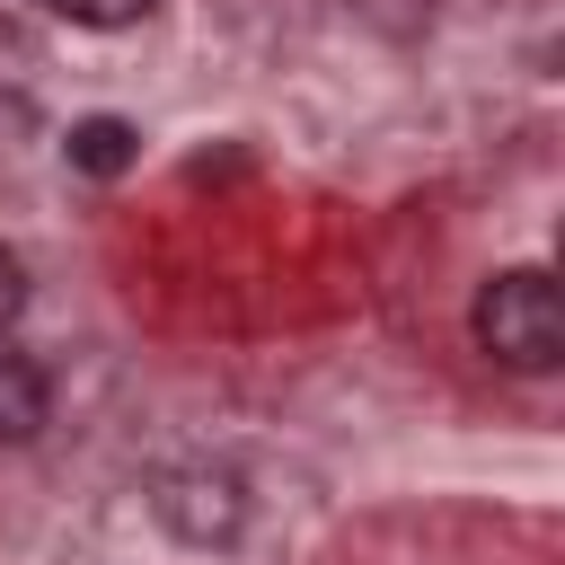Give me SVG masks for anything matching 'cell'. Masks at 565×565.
<instances>
[{
  "label": "cell",
  "mask_w": 565,
  "mask_h": 565,
  "mask_svg": "<svg viewBox=\"0 0 565 565\" xmlns=\"http://www.w3.org/2000/svg\"><path fill=\"white\" fill-rule=\"evenodd\" d=\"M477 344L503 362V371H556L565 362V291L547 265H503L477 282V309H468Z\"/></svg>",
  "instance_id": "cell-1"
},
{
  "label": "cell",
  "mask_w": 565,
  "mask_h": 565,
  "mask_svg": "<svg viewBox=\"0 0 565 565\" xmlns=\"http://www.w3.org/2000/svg\"><path fill=\"white\" fill-rule=\"evenodd\" d=\"M150 512H159V530H168L177 547H238V530H247V486H238L230 468H168V477L150 486Z\"/></svg>",
  "instance_id": "cell-2"
},
{
  "label": "cell",
  "mask_w": 565,
  "mask_h": 565,
  "mask_svg": "<svg viewBox=\"0 0 565 565\" xmlns=\"http://www.w3.org/2000/svg\"><path fill=\"white\" fill-rule=\"evenodd\" d=\"M53 415V380L26 353H0V441H35Z\"/></svg>",
  "instance_id": "cell-3"
},
{
  "label": "cell",
  "mask_w": 565,
  "mask_h": 565,
  "mask_svg": "<svg viewBox=\"0 0 565 565\" xmlns=\"http://www.w3.org/2000/svg\"><path fill=\"white\" fill-rule=\"evenodd\" d=\"M62 150H71V168H79V177H124V168L141 159V132H132L124 115H79Z\"/></svg>",
  "instance_id": "cell-4"
},
{
  "label": "cell",
  "mask_w": 565,
  "mask_h": 565,
  "mask_svg": "<svg viewBox=\"0 0 565 565\" xmlns=\"http://www.w3.org/2000/svg\"><path fill=\"white\" fill-rule=\"evenodd\" d=\"M53 18H71V26H141L159 0H44Z\"/></svg>",
  "instance_id": "cell-5"
},
{
  "label": "cell",
  "mask_w": 565,
  "mask_h": 565,
  "mask_svg": "<svg viewBox=\"0 0 565 565\" xmlns=\"http://www.w3.org/2000/svg\"><path fill=\"white\" fill-rule=\"evenodd\" d=\"M18 309H26V265L0 247V327H18Z\"/></svg>",
  "instance_id": "cell-6"
},
{
  "label": "cell",
  "mask_w": 565,
  "mask_h": 565,
  "mask_svg": "<svg viewBox=\"0 0 565 565\" xmlns=\"http://www.w3.org/2000/svg\"><path fill=\"white\" fill-rule=\"evenodd\" d=\"M26 124H35V106H26L18 88H0V132H26Z\"/></svg>",
  "instance_id": "cell-7"
}]
</instances>
